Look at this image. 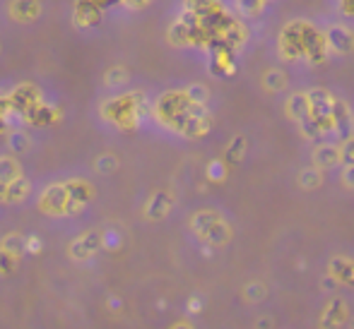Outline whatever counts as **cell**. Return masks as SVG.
Segmentation results:
<instances>
[{"label":"cell","instance_id":"8fae6325","mask_svg":"<svg viewBox=\"0 0 354 329\" xmlns=\"http://www.w3.org/2000/svg\"><path fill=\"white\" fill-rule=\"evenodd\" d=\"M299 132H301V137L304 139H308V142H326L330 134H328V130L326 128L321 126V123L316 121L313 116H308L306 121H301L299 123Z\"/></svg>","mask_w":354,"mask_h":329},{"label":"cell","instance_id":"cb8c5ba5","mask_svg":"<svg viewBox=\"0 0 354 329\" xmlns=\"http://www.w3.org/2000/svg\"><path fill=\"white\" fill-rule=\"evenodd\" d=\"M318 286H321V293H326V296H335V293H340V283H337L328 272L321 274V281H318Z\"/></svg>","mask_w":354,"mask_h":329},{"label":"cell","instance_id":"52a82bcc","mask_svg":"<svg viewBox=\"0 0 354 329\" xmlns=\"http://www.w3.org/2000/svg\"><path fill=\"white\" fill-rule=\"evenodd\" d=\"M284 113L289 121H294L299 126L301 121H306L311 116V101H308L306 92H292L284 101Z\"/></svg>","mask_w":354,"mask_h":329},{"label":"cell","instance_id":"e0dca14e","mask_svg":"<svg viewBox=\"0 0 354 329\" xmlns=\"http://www.w3.org/2000/svg\"><path fill=\"white\" fill-rule=\"evenodd\" d=\"M0 248H3L5 252H10L12 257H17V255H22V252L27 250V241H24L22 236H17V233H10V236L3 238Z\"/></svg>","mask_w":354,"mask_h":329},{"label":"cell","instance_id":"d4e9b609","mask_svg":"<svg viewBox=\"0 0 354 329\" xmlns=\"http://www.w3.org/2000/svg\"><path fill=\"white\" fill-rule=\"evenodd\" d=\"M128 79V72L123 68H113L106 72V77H104V82L109 84V87H118V84H123Z\"/></svg>","mask_w":354,"mask_h":329},{"label":"cell","instance_id":"1f68e13d","mask_svg":"<svg viewBox=\"0 0 354 329\" xmlns=\"http://www.w3.org/2000/svg\"><path fill=\"white\" fill-rule=\"evenodd\" d=\"M171 329H196L191 325V322H176V325H174Z\"/></svg>","mask_w":354,"mask_h":329},{"label":"cell","instance_id":"ac0fdd59","mask_svg":"<svg viewBox=\"0 0 354 329\" xmlns=\"http://www.w3.org/2000/svg\"><path fill=\"white\" fill-rule=\"evenodd\" d=\"M246 149H248V142H246V137H243V134L234 137L232 142H229V147H227V161L239 163L243 159V154H246Z\"/></svg>","mask_w":354,"mask_h":329},{"label":"cell","instance_id":"603a6c76","mask_svg":"<svg viewBox=\"0 0 354 329\" xmlns=\"http://www.w3.org/2000/svg\"><path fill=\"white\" fill-rule=\"evenodd\" d=\"M186 8L191 14H196V17H203V14L210 12L212 8V0H186Z\"/></svg>","mask_w":354,"mask_h":329},{"label":"cell","instance_id":"7a4b0ae2","mask_svg":"<svg viewBox=\"0 0 354 329\" xmlns=\"http://www.w3.org/2000/svg\"><path fill=\"white\" fill-rule=\"evenodd\" d=\"M354 317V303L347 293L328 296L316 312V329H347Z\"/></svg>","mask_w":354,"mask_h":329},{"label":"cell","instance_id":"836d02e7","mask_svg":"<svg viewBox=\"0 0 354 329\" xmlns=\"http://www.w3.org/2000/svg\"><path fill=\"white\" fill-rule=\"evenodd\" d=\"M347 329H354V317H352V322H350V327H347Z\"/></svg>","mask_w":354,"mask_h":329},{"label":"cell","instance_id":"ba28073f","mask_svg":"<svg viewBox=\"0 0 354 329\" xmlns=\"http://www.w3.org/2000/svg\"><path fill=\"white\" fill-rule=\"evenodd\" d=\"M268 296H270V288H268V283L263 279H251V281H246L241 286V301L251 308L263 306L268 301Z\"/></svg>","mask_w":354,"mask_h":329},{"label":"cell","instance_id":"484cf974","mask_svg":"<svg viewBox=\"0 0 354 329\" xmlns=\"http://www.w3.org/2000/svg\"><path fill=\"white\" fill-rule=\"evenodd\" d=\"M340 154H342V166H352L354 163V134L345 142H340Z\"/></svg>","mask_w":354,"mask_h":329},{"label":"cell","instance_id":"4dcf8cb0","mask_svg":"<svg viewBox=\"0 0 354 329\" xmlns=\"http://www.w3.org/2000/svg\"><path fill=\"white\" fill-rule=\"evenodd\" d=\"M27 250H41V243H39V238H29V241H27Z\"/></svg>","mask_w":354,"mask_h":329},{"label":"cell","instance_id":"3957f363","mask_svg":"<svg viewBox=\"0 0 354 329\" xmlns=\"http://www.w3.org/2000/svg\"><path fill=\"white\" fill-rule=\"evenodd\" d=\"M354 134V111L345 99H335L333 106V139L337 144L350 139Z\"/></svg>","mask_w":354,"mask_h":329},{"label":"cell","instance_id":"9c48e42d","mask_svg":"<svg viewBox=\"0 0 354 329\" xmlns=\"http://www.w3.org/2000/svg\"><path fill=\"white\" fill-rule=\"evenodd\" d=\"M261 84L266 92L270 94H280L289 87V74L282 68H268L261 77Z\"/></svg>","mask_w":354,"mask_h":329},{"label":"cell","instance_id":"d6986e66","mask_svg":"<svg viewBox=\"0 0 354 329\" xmlns=\"http://www.w3.org/2000/svg\"><path fill=\"white\" fill-rule=\"evenodd\" d=\"M188 97V101L191 103H196V106H205L207 103V99H210V89L205 87V84H191V87L186 89V92H183Z\"/></svg>","mask_w":354,"mask_h":329},{"label":"cell","instance_id":"d6a6232c","mask_svg":"<svg viewBox=\"0 0 354 329\" xmlns=\"http://www.w3.org/2000/svg\"><path fill=\"white\" fill-rule=\"evenodd\" d=\"M106 246H116V241H118V238H116V233H106Z\"/></svg>","mask_w":354,"mask_h":329},{"label":"cell","instance_id":"7c38bea8","mask_svg":"<svg viewBox=\"0 0 354 329\" xmlns=\"http://www.w3.org/2000/svg\"><path fill=\"white\" fill-rule=\"evenodd\" d=\"M297 183H299V188H301V190H306V192L318 190V188L323 186V171H321V168H316V166L301 168V171H299V176H297Z\"/></svg>","mask_w":354,"mask_h":329},{"label":"cell","instance_id":"30bf717a","mask_svg":"<svg viewBox=\"0 0 354 329\" xmlns=\"http://www.w3.org/2000/svg\"><path fill=\"white\" fill-rule=\"evenodd\" d=\"M99 243H102L99 233H84V236H80L77 241L71 246V255L75 257V260H84V257H89V255L97 252Z\"/></svg>","mask_w":354,"mask_h":329},{"label":"cell","instance_id":"6da1fadb","mask_svg":"<svg viewBox=\"0 0 354 329\" xmlns=\"http://www.w3.org/2000/svg\"><path fill=\"white\" fill-rule=\"evenodd\" d=\"M191 231L212 248L227 246L234 236L232 223H229L219 212H214V209H201V212L193 214Z\"/></svg>","mask_w":354,"mask_h":329},{"label":"cell","instance_id":"f1b7e54d","mask_svg":"<svg viewBox=\"0 0 354 329\" xmlns=\"http://www.w3.org/2000/svg\"><path fill=\"white\" fill-rule=\"evenodd\" d=\"M224 163L222 161H212L210 166H207V176H210V181H222L224 178Z\"/></svg>","mask_w":354,"mask_h":329},{"label":"cell","instance_id":"5b68a950","mask_svg":"<svg viewBox=\"0 0 354 329\" xmlns=\"http://www.w3.org/2000/svg\"><path fill=\"white\" fill-rule=\"evenodd\" d=\"M311 166L321 168V171H328V168L342 166V154H340V144L337 142H318L311 152Z\"/></svg>","mask_w":354,"mask_h":329},{"label":"cell","instance_id":"277c9868","mask_svg":"<svg viewBox=\"0 0 354 329\" xmlns=\"http://www.w3.org/2000/svg\"><path fill=\"white\" fill-rule=\"evenodd\" d=\"M328 43V51L335 53V56H350L354 51V32L347 29L345 24H330V27L323 32Z\"/></svg>","mask_w":354,"mask_h":329},{"label":"cell","instance_id":"5bb4252c","mask_svg":"<svg viewBox=\"0 0 354 329\" xmlns=\"http://www.w3.org/2000/svg\"><path fill=\"white\" fill-rule=\"evenodd\" d=\"M66 204H71V197H68L66 186H53L44 192V207L53 209V212H61Z\"/></svg>","mask_w":354,"mask_h":329},{"label":"cell","instance_id":"f546056e","mask_svg":"<svg viewBox=\"0 0 354 329\" xmlns=\"http://www.w3.org/2000/svg\"><path fill=\"white\" fill-rule=\"evenodd\" d=\"M340 181H342V186H345V188L354 190V163H352V166H342Z\"/></svg>","mask_w":354,"mask_h":329},{"label":"cell","instance_id":"ffe728a7","mask_svg":"<svg viewBox=\"0 0 354 329\" xmlns=\"http://www.w3.org/2000/svg\"><path fill=\"white\" fill-rule=\"evenodd\" d=\"M266 8V0H236V10L243 17H258Z\"/></svg>","mask_w":354,"mask_h":329},{"label":"cell","instance_id":"4316f807","mask_svg":"<svg viewBox=\"0 0 354 329\" xmlns=\"http://www.w3.org/2000/svg\"><path fill=\"white\" fill-rule=\"evenodd\" d=\"M116 166H118V161H116V157H111V154H104V157L97 159L99 173H111V171H116Z\"/></svg>","mask_w":354,"mask_h":329},{"label":"cell","instance_id":"8992f818","mask_svg":"<svg viewBox=\"0 0 354 329\" xmlns=\"http://www.w3.org/2000/svg\"><path fill=\"white\" fill-rule=\"evenodd\" d=\"M328 274L340 283V288H354V257L335 252L328 260Z\"/></svg>","mask_w":354,"mask_h":329},{"label":"cell","instance_id":"7402d4cb","mask_svg":"<svg viewBox=\"0 0 354 329\" xmlns=\"http://www.w3.org/2000/svg\"><path fill=\"white\" fill-rule=\"evenodd\" d=\"M277 327V317L270 310L256 312V320H253V329H275Z\"/></svg>","mask_w":354,"mask_h":329},{"label":"cell","instance_id":"2e32d148","mask_svg":"<svg viewBox=\"0 0 354 329\" xmlns=\"http://www.w3.org/2000/svg\"><path fill=\"white\" fill-rule=\"evenodd\" d=\"M19 176V168H17V161L10 157H0V183H5V186H10L12 181H17Z\"/></svg>","mask_w":354,"mask_h":329},{"label":"cell","instance_id":"9a60e30c","mask_svg":"<svg viewBox=\"0 0 354 329\" xmlns=\"http://www.w3.org/2000/svg\"><path fill=\"white\" fill-rule=\"evenodd\" d=\"M27 195H29V181H24V178H17L10 186H5V199H10V202H22Z\"/></svg>","mask_w":354,"mask_h":329},{"label":"cell","instance_id":"4fadbf2b","mask_svg":"<svg viewBox=\"0 0 354 329\" xmlns=\"http://www.w3.org/2000/svg\"><path fill=\"white\" fill-rule=\"evenodd\" d=\"M169 209H171V197L167 192H157V195L149 197L145 214H147V219H164L169 214Z\"/></svg>","mask_w":354,"mask_h":329},{"label":"cell","instance_id":"83f0119b","mask_svg":"<svg viewBox=\"0 0 354 329\" xmlns=\"http://www.w3.org/2000/svg\"><path fill=\"white\" fill-rule=\"evenodd\" d=\"M12 269H15V257L10 255V252H5L3 248H0V277L10 274Z\"/></svg>","mask_w":354,"mask_h":329},{"label":"cell","instance_id":"44dd1931","mask_svg":"<svg viewBox=\"0 0 354 329\" xmlns=\"http://www.w3.org/2000/svg\"><path fill=\"white\" fill-rule=\"evenodd\" d=\"M8 144H10V149H12L15 154H22V152H27V149H29V137L22 130H15V132H10Z\"/></svg>","mask_w":354,"mask_h":329}]
</instances>
